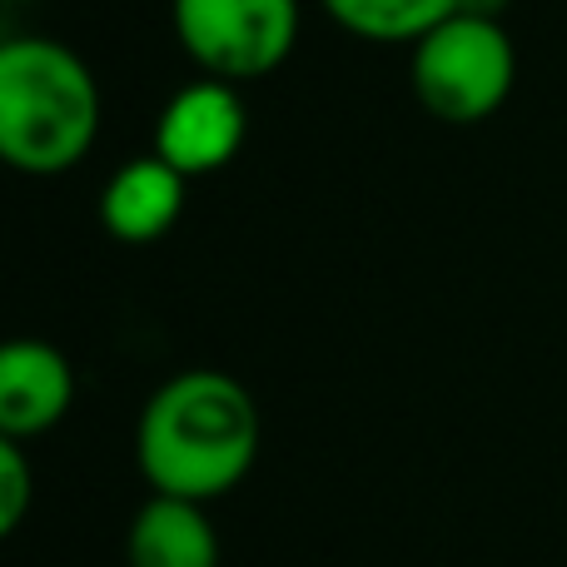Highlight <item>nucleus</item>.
I'll list each match as a JSON object with an SVG mask.
<instances>
[{"instance_id":"1","label":"nucleus","mask_w":567,"mask_h":567,"mask_svg":"<svg viewBox=\"0 0 567 567\" xmlns=\"http://www.w3.org/2000/svg\"><path fill=\"white\" fill-rule=\"evenodd\" d=\"M150 493L215 503L249 478L259 458L255 393L225 369H185L150 393L135 429Z\"/></svg>"},{"instance_id":"2","label":"nucleus","mask_w":567,"mask_h":567,"mask_svg":"<svg viewBox=\"0 0 567 567\" xmlns=\"http://www.w3.org/2000/svg\"><path fill=\"white\" fill-rule=\"evenodd\" d=\"M100 85L70 45L45 35L0 50V155L35 179L70 175L95 150Z\"/></svg>"},{"instance_id":"3","label":"nucleus","mask_w":567,"mask_h":567,"mask_svg":"<svg viewBox=\"0 0 567 567\" xmlns=\"http://www.w3.org/2000/svg\"><path fill=\"white\" fill-rule=\"evenodd\" d=\"M409 80L419 105L439 125H483L508 105L518 80V50L498 16L458 10L413 45Z\"/></svg>"},{"instance_id":"4","label":"nucleus","mask_w":567,"mask_h":567,"mask_svg":"<svg viewBox=\"0 0 567 567\" xmlns=\"http://www.w3.org/2000/svg\"><path fill=\"white\" fill-rule=\"evenodd\" d=\"M175 40L209 80L245 85L293 55L299 0H175Z\"/></svg>"},{"instance_id":"5","label":"nucleus","mask_w":567,"mask_h":567,"mask_svg":"<svg viewBox=\"0 0 567 567\" xmlns=\"http://www.w3.org/2000/svg\"><path fill=\"white\" fill-rule=\"evenodd\" d=\"M249 110L239 100L235 85L225 80H195L179 95H169V105L155 120V155L165 165H175L185 179L215 175L245 150Z\"/></svg>"},{"instance_id":"6","label":"nucleus","mask_w":567,"mask_h":567,"mask_svg":"<svg viewBox=\"0 0 567 567\" xmlns=\"http://www.w3.org/2000/svg\"><path fill=\"white\" fill-rule=\"evenodd\" d=\"M75 403V369L45 339H10L0 349V433L40 439Z\"/></svg>"},{"instance_id":"7","label":"nucleus","mask_w":567,"mask_h":567,"mask_svg":"<svg viewBox=\"0 0 567 567\" xmlns=\"http://www.w3.org/2000/svg\"><path fill=\"white\" fill-rule=\"evenodd\" d=\"M185 185L189 179L159 155L130 159L100 189V225L120 245H155L185 215Z\"/></svg>"},{"instance_id":"8","label":"nucleus","mask_w":567,"mask_h":567,"mask_svg":"<svg viewBox=\"0 0 567 567\" xmlns=\"http://www.w3.org/2000/svg\"><path fill=\"white\" fill-rule=\"evenodd\" d=\"M130 567H219V533L205 503L150 493L125 538Z\"/></svg>"},{"instance_id":"9","label":"nucleus","mask_w":567,"mask_h":567,"mask_svg":"<svg viewBox=\"0 0 567 567\" xmlns=\"http://www.w3.org/2000/svg\"><path fill=\"white\" fill-rule=\"evenodd\" d=\"M323 10L373 45H419L433 25L458 16L463 0H323Z\"/></svg>"},{"instance_id":"10","label":"nucleus","mask_w":567,"mask_h":567,"mask_svg":"<svg viewBox=\"0 0 567 567\" xmlns=\"http://www.w3.org/2000/svg\"><path fill=\"white\" fill-rule=\"evenodd\" d=\"M30 513V463L20 439H0V533H16Z\"/></svg>"},{"instance_id":"11","label":"nucleus","mask_w":567,"mask_h":567,"mask_svg":"<svg viewBox=\"0 0 567 567\" xmlns=\"http://www.w3.org/2000/svg\"><path fill=\"white\" fill-rule=\"evenodd\" d=\"M463 10H478V16H498L503 0H463Z\"/></svg>"}]
</instances>
